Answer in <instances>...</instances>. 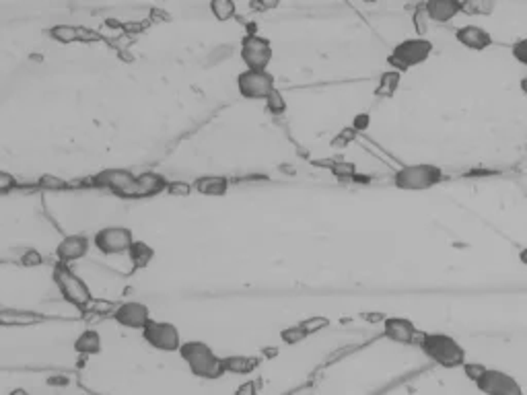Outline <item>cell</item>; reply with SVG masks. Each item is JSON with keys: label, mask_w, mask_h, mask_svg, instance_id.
Here are the masks:
<instances>
[{"label": "cell", "mask_w": 527, "mask_h": 395, "mask_svg": "<svg viewBox=\"0 0 527 395\" xmlns=\"http://www.w3.org/2000/svg\"><path fill=\"white\" fill-rule=\"evenodd\" d=\"M210 11L214 15V19L225 23V21H231L237 13V6L233 0H210Z\"/></svg>", "instance_id": "cell-25"}, {"label": "cell", "mask_w": 527, "mask_h": 395, "mask_svg": "<svg viewBox=\"0 0 527 395\" xmlns=\"http://www.w3.org/2000/svg\"><path fill=\"white\" fill-rule=\"evenodd\" d=\"M281 2L283 0H256L254 6H258L260 11H274V9H278Z\"/></svg>", "instance_id": "cell-40"}, {"label": "cell", "mask_w": 527, "mask_h": 395, "mask_svg": "<svg viewBox=\"0 0 527 395\" xmlns=\"http://www.w3.org/2000/svg\"><path fill=\"white\" fill-rule=\"evenodd\" d=\"M167 179L161 173L147 171L136 175V198H152L163 191H167Z\"/></svg>", "instance_id": "cell-17"}, {"label": "cell", "mask_w": 527, "mask_h": 395, "mask_svg": "<svg viewBox=\"0 0 527 395\" xmlns=\"http://www.w3.org/2000/svg\"><path fill=\"white\" fill-rule=\"evenodd\" d=\"M362 2H367V4H375V2H379V0H362Z\"/></svg>", "instance_id": "cell-45"}, {"label": "cell", "mask_w": 527, "mask_h": 395, "mask_svg": "<svg viewBox=\"0 0 527 395\" xmlns=\"http://www.w3.org/2000/svg\"><path fill=\"white\" fill-rule=\"evenodd\" d=\"M15 188H17V179L11 173L0 171V194H9V191H13Z\"/></svg>", "instance_id": "cell-37"}, {"label": "cell", "mask_w": 527, "mask_h": 395, "mask_svg": "<svg viewBox=\"0 0 527 395\" xmlns=\"http://www.w3.org/2000/svg\"><path fill=\"white\" fill-rule=\"evenodd\" d=\"M50 38L58 43H73L76 39H80V29L73 25H54L50 29Z\"/></svg>", "instance_id": "cell-26"}, {"label": "cell", "mask_w": 527, "mask_h": 395, "mask_svg": "<svg viewBox=\"0 0 527 395\" xmlns=\"http://www.w3.org/2000/svg\"><path fill=\"white\" fill-rule=\"evenodd\" d=\"M400 80H402V73L397 70H387L379 76V85L375 87V97L381 99H392L397 89H400Z\"/></svg>", "instance_id": "cell-22"}, {"label": "cell", "mask_w": 527, "mask_h": 395, "mask_svg": "<svg viewBox=\"0 0 527 395\" xmlns=\"http://www.w3.org/2000/svg\"><path fill=\"white\" fill-rule=\"evenodd\" d=\"M496 9V0H461V13L471 17H489Z\"/></svg>", "instance_id": "cell-24"}, {"label": "cell", "mask_w": 527, "mask_h": 395, "mask_svg": "<svg viewBox=\"0 0 527 395\" xmlns=\"http://www.w3.org/2000/svg\"><path fill=\"white\" fill-rule=\"evenodd\" d=\"M38 186L41 189H50V191H64V189H68V184L62 177H58V175H41Z\"/></svg>", "instance_id": "cell-30"}, {"label": "cell", "mask_w": 527, "mask_h": 395, "mask_svg": "<svg viewBox=\"0 0 527 395\" xmlns=\"http://www.w3.org/2000/svg\"><path fill=\"white\" fill-rule=\"evenodd\" d=\"M95 188L110 189L122 198H136V175L126 169H103L91 179Z\"/></svg>", "instance_id": "cell-9"}, {"label": "cell", "mask_w": 527, "mask_h": 395, "mask_svg": "<svg viewBox=\"0 0 527 395\" xmlns=\"http://www.w3.org/2000/svg\"><path fill=\"white\" fill-rule=\"evenodd\" d=\"M113 321L122 327L128 330H145V325L151 321V309L145 302L138 301H126L118 305L112 313Z\"/></svg>", "instance_id": "cell-12"}, {"label": "cell", "mask_w": 527, "mask_h": 395, "mask_svg": "<svg viewBox=\"0 0 527 395\" xmlns=\"http://www.w3.org/2000/svg\"><path fill=\"white\" fill-rule=\"evenodd\" d=\"M433 54V43L424 38H410L400 41L392 50V54L387 56V64L392 66V70L397 73H408L410 68H414L418 64L427 62L429 56Z\"/></svg>", "instance_id": "cell-4"}, {"label": "cell", "mask_w": 527, "mask_h": 395, "mask_svg": "<svg viewBox=\"0 0 527 395\" xmlns=\"http://www.w3.org/2000/svg\"><path fill=\"white\" fill-rule=\"evenodd\" d=\"M424 15L434 23H449L461 13V0H427Z\"/></svg>", "instance_id": "cell-16"}, {"label": "cell", "mask_w": 527, "mask_h": 395, "mask_svg": "<svg viewBox=\"0 0 527 395\" xmlns=\"http://www.w3.org/2000/svg\"><path fill=\"white\" fill-rule=\"evenodd\" d=\"M179 357L188 364L189 373L198 376V379L214 381V379H221L223 375H226L225 367H223V358L216 357L214 350L208 346L207 342H200V339L182 342Z\"/></svg>", "instance_id": "cell-1"}, {"label": "cell", "mask_w": 527, "mask_h": 395, "mask_svg": "<svg viewBox=\"0 0 527 395\" xmlns=\"http://www.w3.org/2000/svg\"><path fill=\"white\" fill-rule=\"evenodd\" d=\"M241 60L249 70H268L270 62H272V43L270 39L256 36V33H247L241 39Z\"/></svg>", "instance_id": "cell-7"}, {"label": "cell", "mask_w": 527, "mask_h": 395, "mask_svg": "<svg viewBox=\"0 0 527 395\" xmlns=\"http://www.w3.org/2000/svg\"><path fill=\"white\" fill-rule=\"evenodd\" d=\"M128 256H130V262L134 263V270H142V268H147L152 262L155 249L149 243H145V241H134Z\"/></svg>", "instance_id": "cell-23"}, {"label": "cell", "mask_w": 527, "mask_h": 395, "mask_svg": "<svg viewBox=\"0 0 527 395\" xmlns=\"http://www.w3.org/2000/svg\"><path fill=\"white\" fill-rule=\"evenodd\" d=\"M194 191V186H189L188 181H169L167 184V194L173 198H188Z\"/></svg>", "instance_id": "cell-33"}, {"label": "cell", "mask_w": 527, "mask_h": 395, "mask_svg": "<svg viewBox=\"0 0 527 395\" xmlns=\"http://www.w3.org/2000/svg\"><path fill=\"white\" fill-rule=\"evenodd\" d=\"M91 249V241L83 235H68L64 237L56 247V258L58 262L71 263L83 260Z\"/></svg>", "instance_id": "cell-14"}, {"label": "cell", "mask_w": 527, "mask_h": 395, "mask_svg": "<svg viewBox=\"0 0 527 395\" xmlns=\"http://www.w3.org/2000/svg\"><path fill=\"white\" fill-rule=\"evenodd\" d=\"M519 262L523 263V265H527V247H523V249L519 251Z\"/></svg>", "instance_id": "cell-42"}, {"label": "cell", "mask_w": 527, "mask_h": 395, "mask_svg": "<svg viewBox=\"0 0 527 395\" xmlns=\"http://www.w3.org/2000/svg\"><path fill=\"white\" fill-rule=\"evenodd\" d=\"M194 189L208 198H221L229 189V179L221 175H202L194 181Z\"/></svg>", "instance_id": "cell-18"}, {"label": "cell", "mask_w": 527, "mask_h": 395, "mask_svg": "<svg viewBox=\"0 0 527 395\" xmlns=\"http://www.w3.org/2000/svg\"><path fill=\"white\" fill-rule=\"evenodd\" d=\"M353 184H371V177L369 175H355L353 177Z\"/></svg>", "instance_id": "cell-41"}, {"label": "cell", "mask_w": 527, "mask_h": 395, "mask_svg": "<svg viewBox=\"0 0 527 395\" xmlns=\"http://www.w3.org/2000/svg\"><path fill=\"white\" fill-rule=\"evenodd\" d=\"M358 132L353 128V126H348V128H344L342 132H338V136L332 140V147L334 149H344V147H348L355 138H357Z\"/></svg>", "instance_id": "cell-32"}, {"label": "cell", "mask_w": 527, "mask_h": 395, "mask_svg": "<svg viewBox=\"0 0 527 395\" xmlns=\"http://www.w3.org/2000/svg\"><path fill=\"white\" fill-rule=\"evenodd\" d=\"M235 395H258V385H256V381H244V383L235 389Z\"/></svg>", "instance_id": "cell-39"}, {"label": "cell", "mask_w": 527, "mask_h": 395, "mask_svg": "<svg viewBox=\"0 0 527 395\" xmlns=\"http://www.w3.org/2000/svg\"><path fill=\"white\" fill-rule=\"evenodd\" d=\"M455 39L471 52H484L494 43L489 31L480 25H464L455 31Z\"/></svg>", "instance_id": "cell-13"}, {"label": "cell", "mask_w": 527, "mask_h": 395, "mask_svg": "<svg viewBox=\"0 0 527 395\" xmlns=\"http://www.w3.org/2000/svg\"><path fill=\"white\" fill-rule=\"evenodd\" d=\"M371 126V115L369 113H357L355 115V122H353V128L357 132H367Z\"/></svg>", "instance_id": "cell-38"}, {"label": "cell", "mask_w": 527, "mask_h": 395, "mask_svg": "<svg viewBox=\"0 0 527 395\" xmlns=\"http://www.w3.org/2000/svg\"><path fill=\"white\" fill-rule=\"evenodd\" d=\"M134 243V235L126 226H105L97 231L93 237V245L103 256H122L130 251Z\"/></svg>", "instance_id": "cell-8"}, {"label": "cell", "mask_w": 527, "mask_h": 395, "mask_svg": "<svg viewBox=\"0 0 527 395\" xmlns=\"http://www.w3.org/2000/svg\"><path fill=\"white\" fill-rule=\"evenodd\" d=\"M142 339L151 348L161 350V352H179V346H182L179 330L169 321H149L142 330Z\"/></svg>", "instance_id": "cell-6"}, {"label": "cell", "mask_w": 527, "mask_h": 395, "mask_svg": "<svg viewBox=\"0 0 527 395\" xmlns=\"http://www.w3.org/2000/svg\"><path fill=\"white\" fill-rule=\"evenodd\" d=\"M101 336L95 330H85L78 338L75 339V350L83 357H95L101 352Z\"/></svg>", "instance_id": "cell-20"}, {"label": "cell", "mask_w": 527, "mask_h": 395, "mask_svg": "<svg viewBox=\"0 0 527 395\" xmlns=\"http://www.w3.org/2000/svg\"><path fill=\"white\" fill-rule=\"evenodd\" d=\"M330 171H332V175L336 179H340L342 184H346V181H353V177L357 175V165L350 163V161H336Z\"/></svg>", "instance_id": "cell-27"}, {"label": "cell", "mask_w": 527, "mask_h": 395, "mask_svg": "<svg viewBox=\"0 0 527 395\" xmlns=\"http://www.w3.org/2000/svg\"><path fill=\"white\" fill-rule=\"evenodd\" d=\"M461 371H464V375L468 376L471 383H476L480 376L486 373V367H484L482 362H466V364L461 367Z\"/></svg>", "instance_id": "cell-34"}, {"label": "cell", "mask_w": 527, "mask_h": 395, "mask_svg": "<svg viewBox=\"0 0 527 395\" xmlns=\"http://www.w3.org/2000/svg\"><path fill=\"white\" fill-rule=\"evenodd\" d=\"M519 89H521V93L527 95V76L521 78V83H519Z\"/></svg>", "instance_id": "cell-43"}, {"label": "cell", "mask_w": 527, "mask_h": 395, "mask_svg": "<svg viewBox=\"0 0 527 395\" xmlns=\"http://www.w3.org/2000/svg\"><path fill=\"white\" fill-rule=\"evenodd\" d=\"M54 284L58 286L60 295L64 297V301L71 302L76 309H87L93 301V295H91L89 286L85 284V280L78 274H75L71 270L68 263H56V268H54Z\"/></svg>", "instance_id": "cell-5"}, {"label": "cell", "mask_w": 527, "mask_h": 395, "mask_svg": "<svg viewBox=\"0 0 527 395\" xmlns=\"http://www.w3.org/2000/svg\"><path fill=\"white\" fill-rule=\"evenodd\" d=\"M21 263L25 265V268H38L43 263V256L39 253L38 249H27L23 256H21Z\"/></svg>", "instance_id": "cell-36"}, {"label": "cell", "mask_w": 527, "mask_h": 395, "mask_svg": "<svg viewBox=\"0 0 527 395\" xmlns=\"http://www.w3.org/2000/svg\"><path fill=\"white\" fill-rule=\"evenodd\" d=\"M383 334L395 344H412L418 336V330L410 320L404 317H385Z\"/></svg>", "instance_id": "cell-15"}, {"label": "cell", "mask_w": 527, "mask_h": 395, "mask_svg": "<svg viewBox=\"0 0 527 395\" xmlns=\"http://www.w3.org/2000/svg\"><path fill=\"white\" fill-rule=\"evenodd\" d=\"M511 56L515 58L519 64L527 66V38L519 39V41H515V43L511 46Z\"/></svg>", "instance_id": "cell-35"}, {"label": "cell", "mask_w": 527, "mask_h": 395, "mask_svg": "<svg viewBox=\"0 0 527 395\" xmlns=\"http://www.w3.org/2000/svg\"><path fill=\"white\" fill-rule=\"evenodd\" d=\"M11 395H27V391H25V389H15Z\"/></svg>", "instance_id": "cell-44"}, {"label": "cell", "mask_w": 527, "mask_h": 395, "mask_svg": "<svg viewBox=\"0 0 527 395\" xmlns=\"http://www.w3.org/2000/svg\"><path fill=\"white\" fill-rule=\"evenodd\" d=\"M237 89L245 99H266L276 89V80L268 70H244L237 76Z\"/></svg>", "instance_id": "cell-10"}, {"label": "cell", "mask_w": 527, "mask_h": 395, "mask_svg": "<svg viewBox=\"0 0 527 395\" xmlns=\"http://www.w3.org/2000/svg\"><path fill=\"white\" fill-rule=\"evenodd\" d=\"M264 101H266V107L272 115H283L286 112V99H284V95L278 89H274Z\"/></svg>", "instance_id": "cell-28"}, {"label": "cell", "mask_w": 527, "mask_h": 395, "mask_svg": "<svg viewBox=\"0 0 527 395\" xmlns=\"http://www.w3.org/2000/svg\"><path fill=\"white\" fill-rule=\"evenodd\" d=\"M476 387L486 395H523L521 385L507 373L486 369V373L476 381Z\"/></svg>", "instance_id": "cell-11"}, {"label": "cell", "mask_w": 527, "mask_h": 395, "mask_svg": "<svg viewBox=\"0 0 527 395\" xmlns=\"http://www.w3.org/2000/svg\"><path fill=\"white\" fill-rule=\"evenodd\" d=\"M258 358L251 357H241V354H233V357L223 358V367H225V373L231 375H249L258 369Z\"/></svg>", "instance_id": "cell-19"}, {"label": "cell", "mask_w": 527, "mask_h": 395, "mask_svg": "<svg viewBox=\"0 0 527 395\" xmlns=\"http://www.w3.org/2000/svg\"><path fill=\"white\" fill-rule=\"evenodd\" d=\"M299 325H301L307 334H318V332H321V330L330 327V320H328V317H321V315H313V317L303 320Z\"/></svg>", "instance_id": "cell-31"}, {"label": "cell", "mask_w": 527, "mask_h": 395, "mask_svg": "<svg viewBox=\"0 0 527 395\" xmlns=\"http://www.w3.org/2000/svg\"><path fill=\"white\" fill-rule=\"evenodd\" d=\"M43 320L33 311H0V325L17 327V325H33Z\"/></svg>", "instance_id": "cell-21"}, {"label": "cell", "mask_w": 527, "mask_h": 395, "mask_svg": "<svg viewBox=\"0 0 527 395\" xmlns=\"http://www.w3.org/2000/svg\"><path fill=\"white\" fill-rule=\"evenodd\" d=\"M309 334L303 330L301 325H291V327H284L283 332H281V339H283L284 344H288V346H297V344H301L303 339L307 338Z\"/></svg>", "instance_id": "cell-29"}, {"label": "cell", "mask_w": 527, "mask_h": 395, "mask_svg": "<svg viewBox=\"0 0 527 395\" xmlns=\"http://www.w3.org/2000/svg\"><path fill=\"white\" fill-rule=\"evenodd\" d=\"M445 179V173L439 165L433 163H418V165H404L395 171L394 186L404 191H424L439 186Z\"/></svg>", "instance_id": "cell-3"}, {"label": "cell", "mask_w": 527, "mask_h": 395, "mask_svg": "<svg viewBox=\"0 0 527 395\" xmlns=\"http://www.w3.org/2000/svg\"><path fill=\"white\" fill-rule=\"evenodd\" d=\"M418 348L422 354L431 358L443 369H459L466 364V350L459 346L457 339L445 334H420Z\"/></svg>", "instance_id": "cell-2"}]
</instances>
